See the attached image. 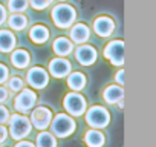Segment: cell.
Wrapping results in <instances>:
<instances>
[{"instance_id":"20","label":"cell","mask_w":156,"mask_h":147,"mask_svg":"<svg viewBox=\"0 0 156 147\" xmlns=\"http://www.w3.org/2000/svg\"><path fill=\"white\" fill-rule=\"evenodd\" d=\"M86 83H87V80H86V75L84 74H81V72H69L67 74V86L72 89V91H81V89H84L86 88Z\"/></svg>"},{"instance_id":"33","label":"cell","mask_w":156,"mask_h":147,"mask_svg":"<svg viewBox=\"0 0 156 147\" xmlns=\"http://www.w3.org/2000/svg\"><path fill=\"white\" fill-rule=\"evenodd\" d=\"M60 2H66V0H60Z\"/></svg>"},{"instance_id":"12","label":"cell","mask_w":156,"mask_h":147,"mask_svg":"<svg viewBox=\"0 0 156 147\" xmlns=\"http://www.w3.org/2000/svg\"><path fill=\"white\" fill-rule=\"evenodd\" d=\"M94 31L100 35V37H110L115 31V22L110 17L101 16L98 19H95L94 22Z\"/></svg>"},{"instance_id":"4","label":"cell","mask_w":156,"mask_h":147,"mask_svg":"<svg viewBox=\"0 0 156 147\" xmlns=\"http://www.w3.org/2000/svg\"><path fill=\"white\" fill-rule=\"evenodd\" d=\"M63 107L72 117H81L86 112V109H87V103H86V98L81 94H78L76 91H73V92H67L64 95Z\"/></svg>"},{"instance_id":"19","label":"cell","mask_w":156,"mask_h":147,"mask_svg":"<svg viewBox=\"0 0 156 147\" xmlns=\"http://www.w3.org/2000/svg\"><path fill=\"white\" fill-rule=\"evenodd\" d=\"M16 35L8 29H0V52H11L16 48Z\"/></svg>"},{"instance_id":"27","label":"cell","mask_w":156,"mask_h":147,"mask_svg":"<svg viewBox=\"0 0 156 147\" xmlns=\"http://www.w3.org/2000/svg\"><path fill=\"white\" fill-rule=\"evenodd\" d=\"M8 118H9V110L5 106H0V124L8 123Z\"/></svg>"},{"instance_id":"15","label":"cell","mask_w":156,"mask_h":147,"mask_svg":"<svg viewBox=\"0 0 156 147\" xmlns=\"http://www.w3.org/2000/svg\"><path fill=\"white\" fill-rule=\"evenodd\" d=\"M84 142L87 147H103L106 142V136L100 129H89L84 133Z\"/></svg>"},{"instance_id":"9","label":"cell","mask_w":156,"mask_h":147,"mask_svg":"<svg viewBox=\"0 0 156 147\" xmlns=\"http://www.w3.org/2000/svg\"><path fill=\"white\" fill-rule=\"evenodd\" d=\"M51 120H52V112L49 107H44V106H40V107H35L32 112H31V124L38 129V130H46L51 124Z\"/></svg>"},{"instance_id":"11","label":"cell","mask_w":156,"mask_h":147,"mask_svg":"<svg viewBox=\"0 0 156 147\" xmlns=\"http://www.w3.org/2000/svg\"><path fill=\"white\" fill-rule=\"evenodd\" d=\"M70 72V61L64 57H57L49 61V74L55 78H64Z\"/></svg>"},{"instance_id":"32","label":"cell","mask_w":156,"mask_h":147,"mask_svg":"<svg viewBox=\"0 0 156 147\" xmlns=\"http://www.w3.org/2000/svg\"><path fill=\"white\" fill-rule=\"evenodd\" d=\"M14 147H35V145H34L32 142H29V141H23V139H20Z\"/></svg>"},{"instance_id":"22","label":"cell","mask_w":156,"mask_h":147,"mask_svg":"<svg viewBox=\"0 0 156 147\" xmlns=\"http://www.w3.org/2000/svg\"><path fill=\"white\" fill-rule=\"evenodd\" d=\"M8 25H9L11 29H14V31H22V29L26 28V25H28V19H26L23 14H20V13H14L12 16H9V19H8Z\"/></svg>"},{"instance_id":"17","label":"cell","mask_w":156,"mask_h":147,"mask_svg":"<svg viewBox=\"0 0 156 147\" xmlns=\"http://www.w3.org/2000/svg\"><path fill=\"white\" fill-rule=\"evenodd\" d=\"M11 63L17 69H25L31 63V55L25 49H16V51L12 49V52H11Z\"/></svg>"},{"instance_id":"8","label":"cell","mask_w":156,"mask_h":147,"mask_svg":"<svg viewBox=\"0 0 156 147\" xmlns=\"http://www.w3.org/2000/svg\"><path fill=\"white\" fill-rule=\"evenodd\" d=\"M37 103V94L32 89H22L19 91V95L14 98V109L17 112H28L34 107Z\"/></svg>"},{"instance_id":"21","label":"cell","mask_w":156,"mask_h":147,"mask_svg":"<svg viewBox=\"0 0 156 147\" xmlns=\"http://www.w3.org/2000/svg\"><path fill=\"white\" fill-rule=\"evenodd\" d=\"M35 147H57V139L52 133H49L46 130H41L37 135Z\"/></svg>"},{"instance_id":"2","label":"cell","mask_w":156,"mask_h":147,"mask_svg":"<svg viewBox=\"0 0 156 147\" xmlns=\"http://www.w3.org/2000/svg\"><path fill=\"white\" fill-rule=\"evenodd\" d=\"M49 126L52 129V135L58 136V138H66V136L72 135L76 129L73 118L67 113H58V115L52 117Z\"/></svg>"},{"instance_id":"28","label":"cell","mask_w":156,"mask_h":147,"mask_svg":"<svg viewBox=\"0 0 156 147\" xmlns=\"http://www.w3.org/2000/svg\"><path fill=\"white\" fill-rule=\"evenodd\" d=\"M115 80H116V83H118L119 86H124V70H122V69H119V70L116 72Z\"/></svg>"},{"instance_id":"10","label":"cell","mask_w":156,"mask_h":147,"mask_svg":"<svg viewBox=\"0 0 156 147\" xmlns=\"http://www.w3.org/2000/svg\"><path fill=\"white\" fill-rule=\"evenodd\" d=\"M97 51L94 46H89V45H80L76 49H75V58L76 61L80 63L81 66H90L97 61Z\"/></svg>"},{"instance_id":"26","label":"cell","mask_w":156,"mask_h":147,"mask_svg":"<svg viewBox=\"0 0 156 147\" xmlns=\"http://www.w3.org/2000/svg\"><path fill=\"white\" fill-rule=\"evenodd\" d=\"M8 78H9V69L0 63V84H3Z\"/></svg>"},{"instance_id":"24","label":"cell","mask_w":156,"mask_h":147,"mask_svg":"<svg viewBox=\"0 0 156 147\" xmlns=\"http://www.w3.org/2000/svg\"><path fill=\"white\" fill-rule=\"evenodd\" d=\"M6 81H8V88H9L12 92H19V91H22V89L25 88V81H23L22 78H19V77H11V78H8Z\"/></svg>"},{"instance_id":"23","label":"cell","mask_w":156,"mask_h":147,"mask_svg":"<svg viewBox=\"0 0 156 147\" xmlns=\"http://www.w3.org/2000/svg\"><path fill=\"white\" fill-rule=\"evenodd\" d=\"M29 2L28 0H9L8 2V9L11 13H23L26 11Z\"/></svg>"},{"instance_id":"25","label":"cell","mask_w":156,"mask_h":147,"mask_svg":"<svg viewBox=\"0 0 156 147\" xmlns=\"http://www.w3.org/2000/svg\"><path fill=\"white\" fill-rule=\"evenodd\" d=\"M28 2L31 3V6L37 11H43L46 9L51 3H52V0H28Z\"/></svg>"},{"instance_id":"14","label":"cell","mask_w":156,"mask_h":147,"mask_svg":"<svg viewBox=\"0 0 156 147\" xmlns=\"http://www.w3.org/2000/svg\"><path fill=\"white\" fill-rule=\"evenodd\" d=\"M103 98L109 104H116L118 101H121L124 98V89H122V86H118V84L107 86L103 91Z\"/></svg>"},{"instance_id":"3","label":"cell","mask_w":156,"mask_h":147,"mask_svg":"<svg viewBox=\"0 0 156 147\" xmlns=\"http://www.w3.org/2000/svg\"><path fill=\"white\" fill-rule=\"evenodd\" d=\"M51 16H52V22L55 23V26L61 28V29L72 26L76 19V13H75L73 6H70L67 3H60V5L54 6Z\"/></svg>"},{"instance_id":"5","label":"cell","mask_w":156,"mask_h":147,"mask_svg":"<svg viewBox=\"0 0 156 147\" xmlns=\"http://www.w3.org/2000/svg\"><path fill=\"white\" fill-rule=\"evenodd\" d=\"M86 123L92 129H104L110 123V113L103 106H92L89 110L86 109Z\"/></svg>"},{"instance_id":"7","label":"cell","mask_w":156,"mask_h":147,"mask_svg":"<svg viewBox=\"0 0 156 147\" xmlns=\"http://www.w3.org/2000/svg\"><path fill=\"white\" fill-rule=\"evenodd\" d=\"M26 81L34 89H44L49 83V74L40 66H34L26 74Z\"/></svg>"},{"instance_id":"13","label":"cell","mask_w":156,"mask_h":147,"mask_svg":"<svg viewBox=\"0 0 156 147\" xmlns=\"http://www.w3.org/2000/svg\"><path fill=\"white\" fill-rule=\"evenodd\" d=\"M90 37V31L84 23H76L72 26L70 29V41L76 43V45H83L89 40Z\"/></svg>"},{"instance_id":"6","label":"cell","mask_w":156,"mask_h":147,"mask_svg":"<svg viewBox=\"0 0 156 147\" xmlns=\"http://www.w3.org/2000/svg\"><path fill=\"white\" fill-rule=\"evenodd\" d=\"M104 57L113 66L124 64V41L122 40H112L104 48Z\"/></svg>"},{"instance_id":"31","label":"cell","mask_w":156,"mask_h":147,"mask_svg":"<svg viewBox=\"0 0 156 147\" xmlns=\"http://www.w3.org/2000/svg\"><path fill=\"white\" fill-rule=\"evenodd\" d=\"M6 98H8V89L0 84V103L6 101Z\"/></svg>"},{"instance_id":"29","label":"cell","mask_w":156,"mask_h":147,"mask_svg":"<svg viewBox=\"0 0 156 147\" xmlns=\"http://www.w3.org/2000/svg\"><path fill=\"white\" fill-rule=\"evenodd\" d=\"M6 138H8V129H6L5 126L0 124V144H2Z\"/></svg>"},{"instance_id":"1","label":"cell","mask_w":156,"mask_h":147,"mask_svg":"<svg viewBox=\"0 0 156 147\" xmlns=\"http://www.w3.org/2000/svg\"><path fill=\"white\" fill-rule=\"evenodd\" d=\"M8 123H9L8 124L9 126V135L16 141L25 139L32 130V124H31L29 118H26L20 113H12L8 118Z\"/></svg>"},{"instance_id":"18","label":"cell","mask_w":156,"mask_h":147,"mask_svg":"<svg viewBox=\"0 0 156 147\" xmlns=\"http://www.w3.org/2000/svg\"><path fill=\"white\" fill-rule=\"evenodd\" d=\"M29 38L32 40V43L35 45H43L48 41L49 38V29L44 25H35L31 28L29 31Z\"/></svg>"},{"instance_id":"16","label":"cell","mask_w":156,"mask_h":147,"mask_svg":"<svg viewBox=\"0 0 156 147\" xmlns=\"http://www.w3.org/2000/svg\"><path fill=\"white\" fill-rule=\"evenodd\" d=\"M52 49L57 54V57H66L73 51V43L66 37H58L52 43Z\"/></svg>"},{"instance_id":"30","label":"cell","mask_w":156,"mask_h":147,"mask_svg":"<svg viewBox=\"0 0 156 147\" xmlns=\"http://www.w3.org/2000/svg\"><path fill=\"white\" fill-rule=\"evenodd\" d=\"M6 9H5V6L3 5H0V26H2L5 22H6Z\"/></svg>"}]
</instances>
